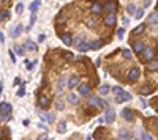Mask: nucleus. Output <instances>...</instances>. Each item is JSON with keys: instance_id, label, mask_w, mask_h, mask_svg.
Here are the masks:
<instances>
[{"instance_id": "15", "label": "nucleus", "mask_w": 158, "mask_h": 140, "mask_svg": "<svg viewBox=\"0 0 158 140\" xmlns=\"http://www.w3.org/2000/svg\"><path fill=\"white\" fill-rule=\"evenodd\" d=\"M144 44H142L141 41H136V42H133V52H136V54H141L142 50H144Z\"/></svg>"}, {"instance_id": "53", "label": "nucleus", "mask_w": 158, "mask_h": 140, "mask_svg": "<svg viewBox=\"0 0 158 140\" xmlns=\"http://www.w3.org/2000/svg\"><path fill=\"white\" fill-rule=\"evenodd\" d=\"M86 140H92V137H90V135H88V137H87V139H86Z\"/></svg>"}, {"instance_id": "48", "label": "nucleus", "mask_w": 158, "mask_h": 140, "mask_svg": "<svg viewBox=\"0 0 158 140\" xmlns=\"http://www.w3.org/2000/svg\"><path fill=\"white\" fill-rule=\"evenodd\" d=\"M142 5H144V6H149V5H150V0H144V2H142Z\"/></svg>"}, {"instance_id": "6", "label": "nucleus", "mask_w": 158, "mask_h": 140, "mask_svg": "<svg viewBox=\"0 0 158 140\" xmlns=\"http://www.w3.org/2000/svg\"><path fill=\"white\" fill-rule=\"evenodd\" d=\"M122 116L126 120V121H133L134 114H133V110H131V109H123V110H122Z\"/></svg>"}, {"instance_id": "34", "label": "nucleus", "mask_w": 158, "mask_h": 140, "mask_svg": "<svg viewBox=\"0 0 158 140\" xmlns=\"http://www.w3.org/2000/svg\"><path fill=\"white\" fill-rule=\"evenodd\" d=\"M22 10H24V5H22V3H18V5H16V13H18V14H21V13H22Z\"/></svg>"}, {"instance_id": "21", "label": "nucleus", "mask_w": 158, "mask_h": 140, "mask_svg": "<svg viewBox=\"0 0 158 140\" xmlns=\"http://www.w3.org/2000/svg\"><path fill=\"white\" fill-rule=\"evenodd\" d=\"M67 131V123L65 121H60L57 124V132H60V134H63V132Z\"/></svg>"}, {"instance_id": "55", "label": "nucleus", "mask_w": 158, "mask_h": 140, "mask_svg": "<svg viewBox=\"0 0 158 140\" xmlns=\"http://www.w3.org/2000/svg\"><path fill=\"white\" fill-rule=\"evenodd\" d=\"M98 140H101V139H98Z\"/></svg>"}, {"instance_id": "33", "label": "nucleus", "mask_w": 158, "mask_h": 140, "mask_svg": "<svg viewBox=\"0 0 158 140\" xmlns=\"http://www.w3.org/2000/svg\"><path fill=\"white\" fill-rule=\"evenodd\" d=\"M14 52H16L18 55H24V49H22L21 46H14Z\"/></svg>"}, {"instance_id": "47", "label": "nucleus", "mask_w": 158, "mask_h": 140, "mask_svg": "<svg viewBox=\"0 0 158 140\" xmlns=\"http://www.w3.org/2000/svg\"><path fill=\"white\" fill-rule=\"evenodd\" d=\"M87 25H90V27H92V25H93V19H92V17H90V19H88V21H87Z\"/></svg>"}, {"instance_id": "46", "label": "nucleus", "mask_w": 158, "mask_h": 140, "mask_svg": "<svg viewBox=\"0 0 158 140\" xmlns=\"http://www.w3.org/2000/svg\"><path fill=\"white\" fill-rule=\"evenodd\" d=\"M120 91H122L120 87H115V88H114V93H115V95H117V93H120Z\"/></svg>"}, {"instance_id": "7", "label": "nucleus", "mask_w": 158, "mask_h": 140, "mask_svg": "<svg viewBox=\"0 0 158 140\" xmlns=\"http://www.w3.org/2000/svg\"><path fill=\"white\" fill-rule=\"evenodd\" d=\"M88 102H90V106H100V107H103V109L107 107L100 98H88Z\"/></svg>"}, {"instance_id": "14", "label": "nucleus", "mask_w": 158, "mask_h": 140, "mask_svg": "<svg viewBox=\"0 0 158 140\" xmlns=\"http://www.w3.org/2000/svg\"><path fill=\"white\" fill-rule=\"evenodd\" d=\"M88 93H90V87L86 84H82V85H79V95L81 96H88Z\"/></svg>"}, {"instance_id": "19", "label": "nucleus", "mask_w": 158, "mask_h": 140, "mask_svg": "<svg viewBox=\"0 0 158 140\" xmlns=\"http://www.w3.org/2000/svg\"><path fill=\"white\" fill-rule=\"evenodd\" d=\"M90 10H92V13H93V14H98V13H101V11H103V6H101V3L95 2L93 5L90 6Z\"/></svg>"}, {"instance_id": "38", "label": "nucleus", "mask_w": 158, "mask_h": 140, "mask_svg": "<svg viewBox=\"0 0 158 140\" xmlns=\"http://www.w3.org/2000/svg\"><path fill=\"white\" fill-rule=\"evenodd\" d=\"M55 107L59 109V110H63V102H62V101L59 99V101H57V102H55Z\"/></svg>"}, {"instance_id": "13", "label": "nucleus", "mask_w": 158, "mask_h": 140, "mask_svg": "<svg viewBox=\"0 0 158 140\" xmlns=\"http://www.w3.org/2000/svg\"><path fill=\"white\" fill-rule=\"evenodd\" d=\"M60 40L63 41V44H67V46H70L71 42H73V38H71L70 33H62L60 35Z\"/></svg>"}, {"instance_id": "32", "label": "nucleus", "mask_w": 158, "mask_h": 140, "mask_svg": "<svg viewBox=\"0 0 158 140\" xmlns=\"http://www.w3.org/2000/svg\"><path fill=\"white\" fill-rule=\"evenodd\" d=\"M68 99H70V102H71V104H74V106L78 104V96H76V95H73V93L70 95V98H68Z\"/></svg>"}, {"instance_id": "37", "label": "nucleus", "mask_w": 158, "mask_h": 140, "mask_svg": "<svg viewBox=\"0 0 158 140\" xmlns=\"http://www.w3.org/2000/svg\"><path fill=\"white\" fill-rule=\"evenodd\" d=\"M123 33H125V29H123V27H122V29H119V30H117V36L120 38V40L123 38Z\"/></svg>"}, {"instance_id": "8", "label": "nucleus", "mask_w": 158, "mask_h": 140, "mask_svg": "<svg viewBox=\"0 0 158 140\" xmlns=\"http://www.w3.org/2000/svg\"><path fill=\"white\" fill-rule=\"evenodd\" d=\"M22 30H24V27H22L21 24H18L16 27H14V29L13 30H11V33H10V36L11 38H18L19 36V35H21L22 33Z\"/></svg>"}, {"instance_id": "56", "label": "nucleus", "mask_w": 158, "mask_h": 140, "mask_svg": "<svg viewBox=\"0 0 158 140\" xmlns=\"http://www.w3.org/2000/svg\"><path fill=\"white\" fill-rule=\"evenodd\" d=\"M157 109H158V107H157Z\"/></svg>"}, {"instance_id": "39", "label": "nucleus", "mask_w": 158, "mask_h": 140, "mask_svg": "<svg viewBox=\"0 0 158 140\" xmlns=\"http://www.w3.org/2000/svg\"><path fill=\"white\" fill-rule=\"evenodd\" d=\"M123 57H125V58H130V57H131V52H130V50L128 49H125V50H123Z\"/></svg>"}, {"instance_id": "12", "label": "nucleus", "mask_w": 158, "mask_h": 140, "mask_svg": "<svg viewBox=\"0 0 158 140\" xmlns=\"http://www.w3.org/2000/svg\"><path fill=\"white\" fill-rule=\"evenodd\" d=\"M78 84H79V77L78 76H73V77H70L68 79V88H74V87H78Z\"/></svg>"}, {"instance_id": "27", "label": "nucleus", "mask_w": 158, "mask_h": 140, "mask_svg": "<svg viewBox=\"0 0 158 140\" xmlns=\"http://www.w3.org/2000/svg\"><path fill=\"white\" fill-rule=\"evenodd\" d=\"M122 137V140H130V132L126 131V129H122L120 131V134H119Z\"/></svg>"}, {"instance_id": "22", "label": "nucleus", "mask_w": 158, "mask_h": 140, "mask_svg": "<svg viewBox=\"0 0 158 140\" xmlns=\"http://www.w3.org/2000/svg\"><path fill=\"white\" fill-rule=\"evenodd\" d=\"M78 49L81 50V52H87V50L90 49V44H88V42H81V44L78 46Z\"/></svg>"}, {"instance_id": "5", "label": "nucleus", "mask_w": 158, "mask_h": 140, "mask_svg": "<svg viewBox=\"0 0 158 140\" xmlns=\"http://www.w3.org/2000/svg\"><path fill=\"white\" fill-rule=\"evenodd\" d=\"M103 8H105L107 13L109 14H114L115 13V10H117V2H114V0H111V2H107L105 6H103Z\"/></svg>"}, {"instance_id": "49", "label": "nucleus", "mask_w": 158, "mask_h": 140, "mask_svg": "<svg viewBox=\"0 0 158 140\" xmlns=\"http://www.w3.org/2000/svg\"><path fill=\"white\" fill-rule=\"evenodd\" d=\"M21 84V79H19V77H16V79H14V85H19Z\"/></svg>"}, {"instance_id": "17", "label": "nucleus", "mask_w": 158, "mask_h": 140, "mask_svg": "<svg viewBox=\"0 0 158 140\" xmlns=\"http://www.w3.org/2000/svg\"><path fill=\"white\" fill-rule=\"evenodd\" d=\"M105 24H106L107 27L115 25V16H114V14H107V16L105 17Z\"/></svg>"}, {"instance_id": "3", "label": "nucleus", "mask_w": 158, "mask_h": 140, "mask_svg": "<svg viewBox=\"0 0 158 140\" xmlns=\"http://www.w3.org/2000/svg\"><path fill=\"white\" fill-rule=\"evenodd\" d=\"M139 74H141V71H139V68H131L128 71V76H126V79H128V82H136L138 79H139Z\"/></svg>"}, {"instance_id": "30", "label": "nucleus", "mask_w": 158, "mask_h": 140, "mask_svg": "<svg viewBox=\"0 0 158 140\" xmlns=\"http://www.w3.org/2000/svg\"><path fill=\"white\" fill-rule=\"evenodd\" d=\"M100 93H101V95H107V93H109V87H107V85H101V87H100Z\"/></svg>"}, {"instance_id": "40", "label": "nucleus", "mask_w": 158, "mask_h": 140, "mask_svg": "<svg viewBox=\"0 0 158 140\" xmlns=\"http://www.w3.org/2000/svg\"><path fill=\"white\" fill-rule=\"evenodd\" d=\"M25 95V88H24V85H22L21 88H19V91H18V96H24Z\"/></svg>"}, {"instance_id": "29", "label": "nucleus", "mask_w": 158, "mask_h": 140, "mask_svg": "<svg viewBox=\"0 0 158 140\" xmlns=\"http://www.w3.org/2000/svg\"><path fill=\"white\" fill-rule=\"evenodd\" d=\"M40 116H41V120H48V121H54V115H44V114H40Z\"/></svg>"}, {"instance_id": "23", "label": "nucleus", "mask_w": 158, "mask_h": 140, "mask_svg": "<svg viewBox=\"0 0 158 140\" xmlns=\"http://www.w3.org/2000/svg\"><path fill=\"white\" fill-rule=\"evenodd\" d=\"M8 17H10V13H8L6 10H2V11H0V22L6 21Z\"/></svg>"}, {"instance_id": "2", "label": "nucleus", "mask_w": 158, "mask_h": 140, "mask_svg": "<svg viewBox=\"0 0 158 140\" xmlns=\"http://www.w3.org/2000/svg\"><path fill=\"white\" fill-rule=\"evenodd\" d=\"M153 57H155V50H153L152 47H145L144 50H142L141 58H142V61H144V63H147V61L153 60Z\"/></svg>"}, {"instance_id": "28", "label": "nucleus", "mask_w": 158, "mask_h": 140, "mask_svg": "<svg viewBox=\"0 0 158 140\" xmlns=\"http://www.w3.org/2000/svg\"><path fill=\"white\" fill-rule=\"evenodd\" d=\"M142 32H144V25L141 24V25H138L136 29L133 30V33H131V35H134V36H136V35H139V33H142Z\"/></svg>"}, {"instance_id": "16", "label": "nucleus", "mask_w": 158, "mask_h": 140, "mask_svg": "<svg viewBox=\"0 0 158 140\" xmlns=\"http://www.w3.org/2000/svg\"><path fill=\"white\" fill-rule=\"evenodd\" d=\"M147 24H150V25L158 24V11H157V13H152V14L147 17Z\"/></svg>"}, {"instance_id": "1", "label": "nucleus", "mask_w": 158, "mask_h": 140, "mask_svg": "<svg viewBox=\"0 0 158 140\" xmlns=\"http://www.w3.org/2000/svg\"><path fill=\"white\" fill-rule=\"evenodd\" d=\"M11 115V104L10 102H0V118L8 120Z\"/></svg>"}, {"instance_id": "31", "label": "nucleus", "mask_w": 158, "mask_h": 140, "mask_svg": "<svg viewBox=\"0 0 158 140\" xmlns=\"http://www.w3.org/2000/svg\"><path fill=\"white\" fill-rule=\"evenodd\" d=\"M126 11H128V14H136V6L128 5V6H126Z\"/></svg>"}, {"instance_id": "20", "label": "nucleus", "mask_w": 158, "mask_h": 140, "mask_svg": "<svg viewBox=\"0 0 158 140\" xmlns=\"http://www.w3.org/2000/svg\"><path fill=\"white\" fill-rule=\"evenodd\" d=\"M24 46L27 47V50H33V52H35V50L38 49V47H37V44H35V42H33L32 40H27V41L24 42Z\"/></svg>"}, {"instance_id": "44", "label": "nucleus", "mask_w": 158, "mask_h": 140, "mask_svg": "<svg viewBox=\"0 0 158 140\" xmlns=\"http://www.w3.org/2000/svg\"><path fill=\"white\" fill-rule=\"evenodd\" d=\"M10 57H11V60H13V63H16V57H14V54L10 50Z\"/></svg>"}, {"instance_id": "24", "label": "nucleus", "mask_w": 158, "mask_h": 140, "mask_svg": "<svg viewBox=\"0 0 158 140\" xmlns=\"http://www.w3.org/2000/svg\"><path fill=\"white\" fill-rule=\"evenodd\" d=\"M65 82H67V77H63L62 76L59 80H57V88H59V90H62V88L65 87Z\"/></svg>"}, {"instance_id": "43", "label": "nucleus", "mask_w": 158, "mask_h": 140, "mask_svg": "<svg viewBox=\"0 0 158 140\" xmlns=\"http://www.w3.org/2000/svg\"><path fill=\"white\" fill-rule=\"evenodd\" d=\"M142 140H152V137L149 134H142Z\"/></svg>"}, {"instance_id": "18", "label": "nucleus", "mask_w": 158, "mask_h": 140, "mask_svg": "<svg viewBox=\"0 0 158 140\" xmlns=\"http://www.w3.org/2000/svg\"><path fill=\"white\" fill-rule=\"evenodd\" d=\"M40 3H41V0H33V2L30 3V13L35 14L38 11V8H40Z\"/></svg>"}, {"instance_id": "50", "label": "nucleus", "mask_w": 158, "mask_h": 140, "mask_svg": "<svg viewBox=\"0 0 158 140\" xmlns=\"http://www.w3.org/2000/svg\"><path fill=\"white\" fill-rule=\"evenodd\" d=\"M3 41H5V36H3V33L0 32V42H3Z\"/></svg>"}, {"instance_id": "54", "label": "nucleus", "mask_w": 158, "mask_h": 140, "mask_svg": "<svg viewBox=\"0 0 158 140\" xmlns=\"http://www.w3.org/2000/svg\"><path fill=\"white\" fill-rule=\"evenodd\" d=\"M157 129H158V123H157Z\"/></svg>"}, {"instance_id": "52", "label": "nucleus", "mask_w": 158, "mask_h": 140, "mask_svg": "<svg viewBox=\"0 0 158 140\" xmlns=\"http://www.w3.org/2000/svg\"><path fill=\"white\" fill-rule=\"evenodd\" d=\"M2 90H3V82H0V95H2Z\"/></svg>"}, {"instance_id": "35", "label": "nucleus", "mask_w": 158, "mask_h": 140, "mask_svg": "<svg viewBox=\"0 0 158 140\" xmlns=\"http://www.w3.org/2000/svg\"><path fill=\"white\" fill-rule=\"evenodd\" d=\"M142 14H144V10L139 8V10L136 11V14H134V16H136V19H141V17H142Z\"/></svg>"}, {"instance_id": "45", "label": "nucleus", "mask_w": 158, "mask_h": 140, "mask_svg": "<svg viewBox=\"0 0 158 140\" xmlns=\"http://www.w3.org/2000/svg\"><path fill=\"white\" fill-rule=\"evenodd\" d=\"M33 66H35V61H32V63H27V68H29V69H32Z\"/></svg>"}, {"instance_id": "41", "label": "nucleus", "mask_w": 158, "mask_h": 140, "mask_svg": "<svg viewBox=\"0 0 158 140\" xmlns=\"http://www.w3.org/2000/svg\"><path fill=\"white\" fill-rule=\"evenodd\" d=\"M33 24H35V14H32V16H30V25H29L30 29H32V25H33Z\"/></svg>"}, {"instance_id": "4", "label": "nucleus", "mask_w": 158, "mask_h": 140, "mask_svg": "<svg viewBox=\"0 0 158 140\" xmlns=\"http://www.w3.org/2000/svg\"><path fill=\"white\" fill-rule=\"evenodd\" d=\"M131 99V95L130 93H126V91H120V93H117V98H115V101H117L119 104H122V102H126V101H130Z\"/></svg>"}, {"instance_id": "11", "label": "nucleus", "mask_w": 158, "mask_h": 140, "mask_svg": "<svg viewBox=\"0 0 158 140\" xmlns=\"http://www.w3.org/2000/svg\"><path fill=\"white\" fill-rule=\"evenodd\" d=\"M49 102H51V101H49L48 96H43V95H41L40 98H38V106H40V107H48Z\"/></svg>"}, {"instance_id": "36", "label": "nucleus", "mask_w": 158, "mask_h": 140, "mask_svg": "<svg viewBox=\"0 0 158 140\" xmlns=\"http://www.w3.org/2000/svg\"><path fill=\"white\" fill-rule=\"evenodd\" d=\"M63 57L67 58V60H73V58H74V55H73L71 52H65V54H63Z\"/></svg>"}, {"instance_id": "9", "label": "nucleus", "mask_w": 158, "mask_h": 140, "mask_svg": "<svg viewBox=\"0 0 158 140\" xmlns=\"http://www.w3.org/2000/svg\"><path fill=\"white\" fill-rule=\"evenodd\" d=\"M145 69H149V71H157L158 69V60H150V61H147L145 63Z\"/></svg>"}, {"instance_id": "26", "label": "nucleus", "mask_w": 158, "mask_h": 140, "mask_svg": "<svg viewBox=\"0 0 158 140\" xmlns=\"http://www.w3.org/2000/svg\"><path fill=\"white\" fill-rule=\"evenodd\" d=\"M88 44H90V49H100L103 46V41H93V42H88Z\"/></svg>"}, {"instance_id": "25", "label": "nucleus", "mask_w": 158, "mask_h": 140, "mask_svg": "<svg viewBox=\"0 0 158 140\" xmlns=\"http://www.w3.org/2000/svg\"><path fill=\"white\" fill-rule=\"evenodd\" d=\"M152 91H153V87H142L141 90H139L141 95H150Z\"/></svg>"}, {"instance_id": "51", "label": "nucleus", "mask_w": 158, "mask_h": 140, "mask_svg": "<svg viewBox=\"0 0 158 140\" xmlns=\"http://www.w3.org/2000/svg\"><path fill=\"white\" fill-rule=\"evenodd\" d=\"M38 140H48V137H46V135H40V137H38Z\"/></svg>"}, {"instance_id": "42", "label": "nucleus", "mask_w": 158, "mask_h": 140, "mask_svg": "<svg viewBox=\"0 0 158 140\" xmlns=\"http://www.w3.org/2000/svg\"><path fill=\"white\" fill-rule=\"evenodd\" d=\"M44 38H46V35H44V33H40V36H38V41L43 42V41H44Z\"/></svg>"}, {"instance_id": "10", "label": "nucleus", "mask_w": 158, "mask_h": 140, "mask_svg": "<svg viewBox=\"0 0 158 140\" xmlns=\"http://www.w3.org/2000/svg\"><path fill=\"white\" fill-rule=\"evenodd\" d=\"M105 120L107 123H112L114 120H115V112L112 110V109H107L106 110V115H105Z\"/></svg>"}]
</instances>
